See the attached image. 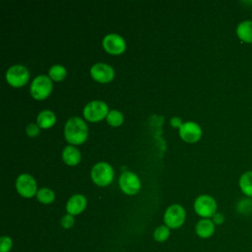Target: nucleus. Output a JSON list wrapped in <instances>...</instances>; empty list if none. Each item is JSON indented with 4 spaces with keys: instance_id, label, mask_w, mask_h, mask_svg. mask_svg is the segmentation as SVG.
<instances>
[{
    "instance_id": "obj_1",
    "label": "nucleus",
    "mask_w": 252,
    "mask_h": 252,
    "mask_svg": "<svg viewBox=\"0 0 252 252\" xmlns=\"http://www.w3.org/2000/svg\"><path fill=\"white\" fill-rule=\"evenodd\" d=\"M66 140L71 144H82L88 136V127L83 119L74 116L67 120L64 127Z\"/></svg>"
},
{
    "instance_id": "obj_2",
    "label": "nucleus",
    "mask_w": 252,
    "mask_h": 252,
    "mask_svg": "<svg viewBox=\"0 0 252 252\" xmlns=\"http://www.w3.org/2000/svg\"><path fill=\"white\" fill-rule=\"evenodd\" d=\"M217 202L210 195H200L194 202V210L203 219H210L217 213Z\"/></svg>"
},
{
    "instance_id": "obj_3",
    "label": "nucleus",
    "mask_w": 252,
    "mask_h": 252,
    "mask_svg": "<svg viewBox=\"0 0 252 252\" xmlns=\"http://www.w3.org/2000/svg\"><path fill=\"white\" fill-rule=\"evenodd\" d=\"M91 176L95 184L104 186L111 182L113 178V169L107 162H97L93 166Z\"/></svg>"
},
{
    "instance_id": "obj_4",
    "label": "nucleus",
    "mask_w": 252,
    "mask_h": 252,
    "mask_svg": "<svg viewBox=\"0 0 252 252\" xmlns=\"http://www.w3.org/2000/svg\"><path fill=\"white\" fill-rule=\"evenodd\" d=\"M185 217L184 208L178 204H173L166 209L163 215V220L169 228H178L183 224Z\"/></svg>"
},
{
    "instance_id": "obj_5",
    "label": "nucleus",
    "mask_w": 252,
    "mask_h": 252,
    "mask_svg": "<svg viewBox=\"0 0 252 252\" xmlns=\"http://www.w3.org/2000/svg\"><path fill=\"white\" fill-rule=\"evenodd\" d=\"M52 90V82L45 75L35 77L31 85V94L36 99L45 98Z\"/></svg>"
},
{
    "instance_id": "obj_6",
    "label": "nucleus",
    "mask_w": 252,
    "mask_h": 252,
    "mask_svg": "<svg viewBox=\"0 0 252 252\" xmlns=\"http://www.w3.org/2000/svg\"><path fill=\"white\" fill-rule=\"evenodd\" d=\"M108 114V106L101 100H93L84 107V116L90 121H98Z\"/></svg>"
},
{
    "instance_id": "obj_7",
    "label": "nucleus",
    "mask_w": 252,
    "mask_h": 252,
    "mask_svg": "<svg viewBox=\"0 0 252 252\" xmlns=\"http://www.w3.org/2000/svg\"><path fill=\"white\" fill-rule=\"evenodd\" d=\"M29 71L23 65H13L6 72L7 82L14 87H21L29 80Z\"/></svg>"
},
{
    "instance_id": "obj_8",
    "label": "nucleus",
    "mask_w": 252,
    "mask_h": 252,
    "mask_svg": "<svg viewBox=\"0 0 252 252\" xmlns=\"http://www.w3.org/2000/svg\"><path fill=\"white\" fill-rule=\"evenodd\" d=\"M119 185L122 191L128 195L136 194L141 187L139 177L132 171H124L119 177Z\"/></svg>"
},
{
    "instance_id": "obj_9",
    "label": "nucleus",
    "mask_w": 252,
    "mask_h": 252,
    "mask_svg": "<svg viewBox=\"0 0 252 252\" xmlns=\"http://www.w3.org/2000/svg\"><path fill=\"white\" fill-rule=\"evenodd\" d=\"M16 188L18 192L26 198L32 197L36 192V183L33 177L30 174H20L16 180Z\"/></svg>"
},
{
    "instance_id": "obj_10",
    "label": "nucleus",
    "mask_w": 252,
    "mask_h": 252,
    "mask_svg": "<svg viewBox=\"0 0 252 252\" xmlns=\"http://www.w3.org/2000/svg\"><path fill=\"white\" fill-rule=\"evenodd\" d=\"M180 137L189 143L197 142L202 136V129L196 122L187 121L182 123L179 128Z\"/></svg>"
},
{
    "instance_id": "obj_11",
    "label": "nucleus",
    "mask_w": 252,
    "mask_h": 252,
    "mask_svg": "<svg viewBox=\"0 0 252 252\" xmlns=\"http://www.w3.org/2000/svg\"><path fill=\"white\" fill-rule=\"evenodd\" d=\"M102 46L111 54H119L124 51L126 44L122 36L117 33H109L102 39Z\"/></svg>"
},
{
    "instance_id": "obj_12",
    "label": "nucleus",
    "mask_w": 252,
    "mask_h": 252,
    "mask_svg": "<svg viewBox=\"0 0 252 252\" xmlns=\"http://www.w3.org/2000/svg\"><path fill=\"white\" fill-rule=\"evenodd\" d=\"M92 77L101 83H106L112 80L114 76V71L112 67L105 63H95L91 68Z\"/></svg>"
},
{
    "instance_id": "obj_13",
    "label": "nucleus",
    "mask_w": 252,
    "mask_h": 252,
    "mask_svg": "<svg viewBox=\"0 0 252 252\" xmlns=\"http://www.w3.org/2000/svg\"><path fill=\"white\" fill-rule=\"evenodd\" d=\"M87 206V199L82 194L73 195L66 204V210L68 214L74 216L82 213Z\"/></svg>"
},
{
    "instance_id": "obj_14",
    "label": "nucleus",
    "mask_w": 252,
    "mask_h": 252,
    "mask_svg": "<svg viewBox=\"0 0 252 252\" xmlns=\"http://www.w3.org/2000/svg\"><path fill=\"white\" fill-rule=\"evenodd\" d=\"M216 224L210 219H201L195 226L196 234L201 238H209L215 233Z\"/></svg>"
},
{
    "instance_id": "obj_15",
    "label": "nucleus",
    "mask_w": 252,
    "mask_h": 252,
    "mask_svg": "<svg viewBox=\"0 0 252 252\" xmlns=\"http://www.w3.org/2000/svg\"><path fill=\"white\" fill-rule=\"evenodd\" d=\"M237 37L245 43H252V20H244L236 27Z\"/></svg>"
},
{
    "instance_id": "obj_16",
    "label": "nucleus",
    "mask_w": 252,
    "mask_h": 252,
    "mask_svg": "<svg viewBox=\"0 0 252 252\" xmlns=\"http://www.w3.org/2000/svg\"><path fill=\"white\" fill-rule=\"evenodd\" d=\"M241 192L248 198L252 199V170L244 171L238 180Z\"/></svg>"
},
{
    "instance_id": "obj_17",
    "label": "nucleus",
    "mask_w": 252,
    "mask_h": 252,
    "mask_svg": "<svg viewBox=\"0 0 252 252\" xmlns=\"http://www.w3.org/2000/svg\"><path fill=\"white\" fill-rule=\"evenodd\" d=\"M63 160L69 165L77 164L81 159V154L79 150H77L73 146H66L62 152Z\"/></svg>"
},
{
    "instance_id": "obj_18",
    "label": "nucleus",
    "mask_w": 252,
    "mask_h": 252,
    "mask_svg": "<svg viewBox=\"0 0 252 252\" xmlns=\"http://www.w3.org/2000/svg\"><path fill=\"white\" fill-rule=\"evenodd\" d=\"M55 120H56L55 114L51 110H48V109L40 111L36 118L37 125L41 128L51 127L55 123Z\"/></svg>"
},
{
    "instance_id": "obj_19",
    "label": "nucleus",
    "mask_w": 252,
    "mask_h": 252,
    "mask_svg": "<svg viewBox=\"0 0 252 252\" xmlns=\"http://www.w3.org/2000/svg\"><path fill=\"white\" fill-rule=\"evenodd\" d=\"M236 211L241 215H249L252 213V199L245 197L240 199L236 204Z\"/></svg>"
},
{
    "instance_id": "obj_20",
    "label": "nucleus",
    "mask_w": 252,
    "mask_h": 252,
    "mask_svg": "<svg viewBox=\"0 0 252 252\" xmlns=\"http://www.w3.org/2000/svg\"><path fill=\"white\" fill-rule=\"evenodd\" d=\"M36 198L39 202L43 203V204H49L51 202H53L55 195L54 192L49 189V188H40L37 193H36Z\"/></svg>"
},
{
    "instance_id": "obj_21",
    "label": "nucleus",
    "mask_w": 252,
    "mask_h": 252,
    "mask_svg": "<svg viewBox=\"0 0 252 252\" xmlns=\"http://www.w3.org/2000/svg\"><path fill=\"white\" fill-rule=\"evenodd\" d=\"M169 234H170L169 227L166 226L165 224H163V225L158 226L155 229V231H154V238L158 242H164L165 240L168 239Z\"/></svg>"
},
{
    "instance_id": "obj_22",
    "label": "nucleus",
    "mask_w": 252,
    "mask_h": 252,
    "mask_svg": "<svg viewBox=\"0 0 252 252\" xmlns=\"http://www.w3.org/2000/svg\"><path fill=\"white\" fill-rule=\"evenodd\" d=\"M66 75V69L62 65H53L49 69V77L54 81H61Z\"/></svg>"
},
{
    "instance_id": "obj_23",
    "label": "nucleus",
    "mask_w": 252,
    "mask_h": 252,
    "mask_svg": "<svg viewBox=\"0 0 252 252\" xmlns=\"http://www.w3.org/2000/svg\"><path fill=\"white\" fill-rule=\"evenodd\" d=\"M107 122L111 126H119L123 122V115L120 111L118 110H110L106 116Z\"/></svg>"
},
{
    "instance_id": "obj_24",
    "label": "nucleus",
    "mask_w": 252,
    "mask_h": 252,
    "mask_svg": "<svg viewBox=\"0 0 252 252\" xmlns=\"http://www.w3.org/2000/svg\"><path fill=\"white\" fill-rule=\"evenodd\" d=\"M13 241L9 236H2L0 238V252H9L12 249Z\"/></svg>"
},
{
    "instance_id": "obj_25",
    "label": "nucleus",
    "mask_w": 252,
    "mask_h": 252,
    "mask_svg": "<svg viewBox=\"0 0 252 252\" xmlns=\"http://www.w3.org/2000/svg\"><path fill=\"white\" fill-rule=\"evenodd\" d=\"M60 223H61V225L64 228H71L74 225V223H75L74 217L72 215H70V214H67V215H65V216H63L61 218Z\"/></svg>"
},
{
    "instance_id": "obj_26",
    "label": "nucleus",
    "mask_w": 252,
    "mask_h": 252,
    "mask_svg": "<svg viewBox=\"0 0 252 252\" xmlns=\"http://www.w3.org/2000/svg\"><path fill=\"white\" fill-rule=\"evenodd\" d=\"M39 133V127L37 124L34 123H30L27 126V134L31 137H34Z\"/></svg>"
},
{
    "instance_id": "obj_27",
    "label": "nucleus",
    "mask_w": 252,
    "mask_h": 252,
    "mask_svg": "<svg viewBox=\"0 0 252 252\" xmlns=\"http://www.w3.org/2000/svg\"><path fill=\"white\" fill-rule=\"evenodd\" d=\"M212 220L214 221L215 224L220 225V224H221V223L224 221V216H223L221 213H216V214L213 216Z\"/></svg>"
},
{
    "instance_id": "obj_28",
    "label": "nucleus",
    "mask_w": 252,
    "mask_h": 252,
    "mask_svg": "<svg viewBox=\"0 0 252 252\" xmlns=\"http://www.w3.org/2000/svg\"><path fill=\"white\" fill-rule=\"evenodd\" d=\"M170 124H171V126H173V127H178V128H180V126L182 125L181 119H180L179 117L174 116V117H172V118L170 119Z\"/></svg>"
}]
</instances>
